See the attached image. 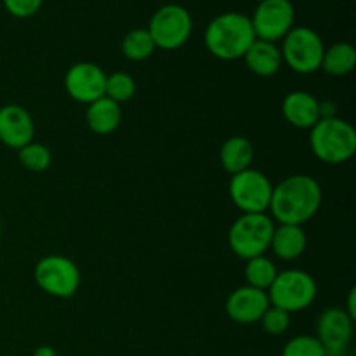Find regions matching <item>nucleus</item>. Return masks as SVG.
<instances>
[{
	"label": "nucleus",
	"mask_w": 356,
	"mask_h": 356,
	"mask_svg": "<svg viewBox=\"0 0 356 356\" xmlns=\"http://www.w3.org/2000/svg\"><path fill=\"white\" fill-rule=\"evenodd\" d=\"M44 0H3V7L14 17H30L42 7Z\"/></svg>",
	"instance_id": "obj_27"
},
{
	"label": "nucleus",
	"mask_w": 356,
	"mask_h": 356,
	"mask_svg": "<svg viewBox=\"0 0 356 356\" xmlns=\"http://www.w3.org/2000/svg\"><path fill=\"white\" fill-rule=\"evenodd\" d=\"M277 273L278 271L275 268L273 261L264 256L252 257L245 264L247 285H250L254 289H261V291H268L270 289Z\"/></svg>",
	"instance_id": "obj_22"
},
{
	"label": "nucleus",
	"mask_w": 356,
	"mask_h": 356,
	"mask_svg": "<svg viewBox=\"0 0 356 356\" xmlns=\"http://www.w3.org/2000/svg\"><path fill=\"white\" fill-rule=\"evenodd\" d=\"M254 40L256 35L250 17L240 13L219 14L205 30V45L209 52L222 61L243 58Z\"/></svg>",
	"instance_id": "obj_2"
},
{
	"label": "nucleus",
	"mask_w": 356,
	"mask_h": 356,
	"mask_svg": "<svg viewBox=\"0 0 356 356\" xmlns=\"http://www.w3.org/2000/svg\"><path fill=\"white\" fill-rule=\"evenodd\" d=\"M17 159L31 172H42L51 165V149L42 143H28L21 149H17Z\"/></svg>",
	"instance_id": "obj_24"
},
{
	"label": "nucleus",
	"mask_w": 356,
	"mask_h": 356,
	"mask_svg": "<svg viewBox=\"0 0 356 356\" xmlns=\"http://www.w3.org/2000/svg\"><path fill=\"white\" fill-rule=\"evenodd\" d=\"M356 65V51L348 42H337L325 49L320 68L332 76H343L353 72Z\"/></svg>",
	"instance_id": "obj_20"
},
{
	"label": "nucleus",
	"mask_w": 356,
	"mask_h": 356,
	"mask_svg": "<svg viewBox=\"0 0 356 356\" xmlns=\"http://www.w3.org/2000/svg\"><path fill=\"white\" fill-rule=\"evenodd\" d=\"M355 296H356V289H351L350 291V298H348V308L344 312L351 316V318H356V306H355Z\"/></svg>",
	"instance_id": "obj_28"
},
{
	"label": "nucleus",
	"mask_w": 356,
	"mask_h": 356,
	"mask_svg": "<svg viewBox=\"0 0 356 356\" xmlns=\"http://www.w3.org/2000/svg\"><path fill=\"white\" fill-rule=\"evenodd\" d=\"M152 35L155 47L163 51H176L183 47L193 31L191 14L183 6L169 3L153 14L149 26L146 28Z\"/></svg>",
	"instance_id": "obj_7"
},
{
	"label": "nucleus",
	"mask_w": 356,
	"mask_h": 356,
	"mask_svg": "<svg viewBox=\"0 0 356 356\" xmlns=\"http://www.w3.org/2000/svg\"><path fill=\"white\" fill-rule=\"evenodd\" d=\"M355 320L343 308H329L316 322V339L325 350L327 356H346L353 341Z\"/></svg>",
	"instance_id": "obj_11"
},
{
	"label": "nucleus",
	"mask_w": 356,
	"mask_h": 356,
	"mask_svg": "<svg viewBox=\"0 0 356 356\" xmlns=\"http://www.w3.org/2000/svg\"><path fill=\"white\" fill-rule=\"evenodd\" d=\"M33 356H58V353H56L54 348L40 346V348H37V350H35Z\"/></svg>",
	"instance_id": "obj_29"
},
{
	"label": "nucleus",
	"mask_w": 356,
	"mask_h": 356,
	"mask_svg": "<svg viewBox=\"0 0 356 356\" xmlns=\"http://www.w3.org/2000/svg\"><path fill=\"white\" fill-rule=\"evenodd\" d=\"M106 73L94 63H76L66 72L65 89L72 99L90 104L104 96Z\"/></svg>",
	"instance_id": "obj_12"
},
{
	"label": "nucleus",
	"mask_w": 356,
	"mask_h": 356,
	"mask_svg": "<svg viewBox=\"0 0 356 356\" xmlns=\"http://www.w3.org/2000/svg\"><path fill=\"white\" fill-rule=\"evenodd\" d=\"M136 82L129 73L117 72L106 76V86H104V96L108 99L115 101L117 104L127 103L134 97Z\"/></svg>",
	"instance_id": "obj_23"
},
{
	"label": "nucleus",
	"mask_w": 356,
	"mask_h": 356,
	"mask_svg": "<svg viewBox=\"0 0 356 356\" xmlns=\"http://www.w3.org/2000/svg\"><path fill=\"white\" fill-rule=\"evenodd\" d=\"M280 52L289 68L301 75H308L320 70L325 45L315 30L308 26H298L285 35Z\"/></svg>",
	"instance_id": "obj_6"
},
{
	"label": "nucleus",
	"mask_w": 356,
	"mask_h": 356,
	"mask_svg": "<svg viewBox=\"0 0 356 356\" xmlns=\"http://www.w3.org/2000/svg\"><path fill=\"white\" fill-rule=\"evenodd\" d=\"M308 240L302 226L298 225H278L275 226L273 236H271L270 249L273 250L278 259L294 261L302 256L306 250Z\"/></svg>",
	"instance_id": "obj_17"
},
{
	"label": "nucleus",
	"mask_w": 356,
	"mask_h": 356,
	"mask_svg": "<svg viewBox=\"0 0 356 356\" xmlns=\"http://www.w3.org/2000/svg\"><path fill=\"white\" fill-rule=\"evenodd\" d=\"M219 159H221L222 169L232 174V176L242 172V170L250 169V163L254 160L252 143L247 138H243V136L228 138L222 143Z\"/></svg>",
	"instance_id": "obj_19"
},
{
	"label": "nucleus",
	"mask_w": 356,
	"mask_h": 356,
	"mask_svg": "<svg viewBox=\"0 0 356 356\" xmlns=\"http://www.w3.org/2000/svg\"><path fill=\"white\" fill-rule=\"evenodd\" d=\"M296 10L291 0H263L250 17L257 40L277 42L294 28Z\"/></svg>",
	"instance_id": "obj_10"
},
{
	"label": "nucleus",
	"mask_w": 356,
	"mask_h": 356,
	"mask_svg": "<svg viewBox=\"0 0 356 356\" xmlns=\"http://www.w3.org/2000/svg\"><path fill=\"white\" fill-rule=\"evenodd\" d=\"M273 232L275 222L270 216H266V212L242 214L229 228V247L240 259L249 261L252 257L264 256V252L270 249Z\"/></svg>",
	"instance_id": "obj_4"
},
{
	"label": "nucleus",
	"mask_w": 356,
	"mask_h": 356,
	"mask_svg": "<svg viewBox=\"0 0 356 356\" xmlns=\"http://www.w3.org/2000/svg\"><path fill=\"white\" fill-rule=\"evenodd\" d=\"M282 113L294 127L312 129L320 120V101L305 90H292L282 103Z\"/></svg>",
	"instance_id": "obj_15"
},
{
	"label": "nucleus",
	"mask_w": 356,
	"mask_h": 356,
	"mask_svg": "<svg viewBox=\"0 0 356 356\" xmlns=\"http://www.w3.org/2000/svg\"><path fill=\"white\" fill-rule=\"evenodd\" d=\"M282 356H327L315 336H296L282 350Z\"/></svg>",
	"instance_id": "obj_25"
},
{
	"label": "nucleus",
	"mask_w": 356,
	"mask_h": 356,
	"mask_svg": "<svg viewBox=\"0 0 356 356\" xmlns=\"http://www.w3.org/2000/svg\"><path fill=\"white\" fill-rule=\"evenodd\" d=\"M35 282L45 294L68 299L79 291V266L65 256H45L35 266Z\"/></svg>",
	"instance_id": "obj_8"
},
{
	"label": "nucleus",
	"mask_w": 356,
	"mask_h": 356,
	"mask_svg": "<svg viewBox=\"0 0 356 356\" xmlns=\"http://www.w3.org/2000/svg\"><path fill=\"white\" fill-rule=\"evenodd\" d=\"M268 308H270L268 292L254 289L250 285L235 289L226 299V315L233 322L242 323V325L259 322Z\"/></svg>",
	"instance_id": "obj_13"
},
{
	"label": "nucleus",
	"mask_w": 356,
	"mask_h": 356,
	"mask_svg": "<svg viewBox=\"0 0 356 356\" xmlns=\"http://www.w3.org/2000/svg\"><path fill=\"white\" fill-rule=\"evenodd\" d=\"M0 232H2V221H0Z\"/></svg>",
	"instance_id": "obj_30"
},
{
	"label": "nucleus",
	"mask_w": 356,
	"mask_h": 356,
	"mask_svg": "<svg viewBox=\"0 0 356 356\" xmlns=\"http://www.w3.org/2000/svg\"><path fill=\"white\" fill-rule=\"evenodd\" d=\"M322 205V188L315 177L296 174L273 188L270 211L278 225L302 226L318 212Z\"/></svg>",
	"instance_id": "obj_1"
},
{
	"label": "nucleus",
	"mask_w": 356,
	"mask_h": 356,
	"mask_svg": "<svg viewBox=\"0 0 356 356\" xmlns=\"http://www.w3.org/2000/svg\"><path fill=\"white\" fill-rule=\"evenodd\" d=\"M122 120L120 104L108 99L106 96L89 104L86 113V122L92 132L99 136H108L117 131Z\"/></svg>",
	"instance_id": "obj_18"
},
{
	"label": "nucleus",
	"mask_w": 356,
	"mask_h": 356,
	"mask_svg": "<svg viewBox=\"0 0 356 356\" xmlns=\"http://www.w3.org/2000/svg\"><path fill=\"white\" fill-rule=\"evenodd\" d=\"M316 282L302 270H287L277 273L268 289L270 305L287 313L302 312L309 308L316 298Z\"/></svg>",
	"instance_id": "obj_5"
},
{
	"label": "nucleus",
	"mask_w": 356,
	"mask_h": 356,
	"mask_svg": "<svg viewBox=\"0 0 356 356\" xmlns=\"http://www.w3.org/2000/svg\"><path fill=\"white\" fill-rule=\"evenodd\" d=\"M243 59H245L247 68L257 76L275 75L282 68V63H284L280 49L273 42L257 40V38L247 49V52L243 54Z\"/></svg>",
	"instance_id": "obj_16"
},
{
	"label": "nucleus",
	"mask_w": 356,
	"mask_h": 356,
	"mask_svg": "<svg viewBox=\"0 0 356 356\" xmlns=\"http://www.w3.org/2000/svg\"><path fill=\"white\" fill-rule=\"evenodd\" d=\"M155 42L146 28L131 30L122 40V52L131 61H145L155 52Z\"/></svg>",
	"instance_id": "obj_21"
},
{
	"label": "nucleus",
	"mask_w": 356,
	"mask_h": 356,
	"mask_svg": "<svg viewBox=\"0 0 356 356\" xmlns=\"http://www.w3.org/2000/svg\"><path fill=\"white\" fill-rule=\"evenodd\" d=\"M273 184L256 169H247L235 174L229 183V197L242 214H259L270 207Z\"/></svg>",
	"instance_id": "obj_9"
},
{
	"label": "nucleus",
	"mask_w": 356,
	"mask_h": 356,
	"mask_svg": "<svg viewBox=\"0 0 356 356\" xmlns=\"http://www.w3.org/2000/svg\"><path fill=\"white\" fill-rule=\"evenodd\" d=\"M35 124L28 110L17 104L0 108V143L13 149H21L33 141Z\"/></svg>",
	"instance_id": "obj_14"
},
{
	"label": "nucleus",
	"mask_w": 356,
	"mask_h": 356,
	"mask_svg": "<svg viewBox=\"0 0 356 356\" xmlns=\"http://www.w3.org/2000/svg\"><path fill=\"white\" fill-rule=\"evenodd\" d=\"M313 155L330 165L348 162L356 152V131L350 122L339 117L320 118L309 129Z\"/></svg>",
	"instance_id": "obj_3"
},
{
	"label": "nucleus",
	"mask_w": 356,
	"mask_h": 356,
	"mask_svg": "<svg viewBox=\"0 0 356 356\" xmlns=\"http://www.w3.org/2000/svg\"><path fill=\"white\" fill-rule=\"evenodd\" d=\"M259 322L263 323V329L266 330V334H270V336H282L284 332H287L289 325H291V313L270 305V308L264 312Z\"/></svg>",
	"instance_id": "obj_26"
}]
</instances>
